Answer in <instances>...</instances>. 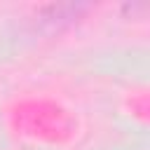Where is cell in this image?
Returning <instances> with one entry per match:
<instances>
[{
    "label": "cell",
    "mask_w": 150,
    "mask_h": 150,
    "mask_svg": "<svg viewBox=\"0 0 150 150\" xmlns=\"http://www.w3.org/2000/svg\"><path fill=\"white\" fill-rule=\"evenodd\" d=\"M87 9V5H52L45 9V21L49 23H73V19H77L82 12Z\"/></svg>",
    "instance_id": "obj_1"
}]
</instances>
